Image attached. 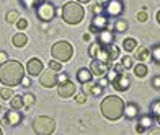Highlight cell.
Masks as SVG:
<instances>
[{
  "instance_id": "6da1fadb",
  "label": "cell",
  "mask_w": 160,
  "mask_h": 135,
  "mask_svg": "<svg viewBox=\"0 0 160 135\" xmlns=\"http://www.w3.org/2000/svg\"><path fill=\"white\" fill-rule=\"evenodd\" d=\"M25 77V67L18 60H5L0 63V83L5 86H18Z\"/></svg>"
},
{
  "instance_id": "7a4b0ae2",
  "label": "cell",
  "mask_w": 160,
  "mask_h": 135,
  "mask_svg": "<svg viewBox=\"0 0 160 135\" xmlns=\"http://www.w3.org/2000/svg\"><path fill=\"white\" fill-rule=\"evenodd\" d=\"M100 109H101L103 117H106L108 120H118L124 114V101L119 96L110 95L101 101Z\"/></svg>"
},
{
  "instance_id": "3957f363",
  "label": "cell",
  "mask_w": 160,
  "mask_h": 135,
  "mask_svg": "<svg viewBox=\"0 0 160 135\" xmlns=\"http://www.w3.org/2000/svg\"><path fill=\"white\" fill-rule=\"evenodd\" d=\"M85 16V8L78 2H67L62 7V20L67 25H78Z\"/></svg>"
},
{
  "instance_id": "277c9868",
  "label": "cell",
  "mask_w": 160,
  "mask_h": 135,
  "mask_svg": "<svg viewBox=\"0 0 160 135\" xmlns=\"http://www.w3.org/2000/svg\"><path fill=\"white\" fill-rule=\"evenodd\" d=\"M51 55H52V59L59 62H69L72 59V55H74V47L67 41H57L51 47Z\"/></svg>"
},
{
  "instance_id": "5b68a950",
  "label": "cell",
  "mask_w": 160,
  "mask_h": 135,
  "mask_svg": "<svg viewBox=\"0 0 160 135\" xmlns=\"http://www.w3.org/2000/svg\"><path fill=\"white\" fill-rule=\"evenodd\" d=\"M33 130L38 135H51L56 130V122L49 116H38L33 120Z\"/></svg>"
},
{
  "instance_id": "8992f818",
  "label": "cell",
  "mask_w": 160,
  "mask_h": 135,
  "mask_svg": "<svg viewBox=\"0 0 160 135\" xmlns=\"http://www.w3.org/2000/svg\"><path fill=\"white\" fill-rule=\"evenodd\" d=\"M124 12V3L121 0H106L103 5V13L108 18H119Z\"/></svg>"
},
{
  "instance_id": "52a82bcc",
  "label": "cell",
  "mask_w": 160,
  "mask_h": 135,
  "mask_svg": "<svg viewBox=\"0 0 160 135\" xmlns=\"http://www.w3.org/2000/svg\"><path fill=\"white\" fill-rule=\"evenodd\" d=\"M36 16L41 21H44V23H49V21L56 16V7L51 2H46L44 0V2L36 8Z\"/></svg>"
},
{
  "instance_id": "ba28073f",
  "label": "cell",
  "mask_w": 160,
  "mask_h": 135,
  "mask_svg": "<svg viewBox=\"0 0 160 135\" xmlns=\"http://www.w3.org/2000/svg\"><path fill=\"white\" fill-rule=\"evenodd\" d=\"M75 91H77V86H75V83L70 81V80L57 83V95L61 98H70V96L75 95Z\"/></svg>"
},
{
  "instance_id": "9c48e42d",
  "label": "cell",
  "mask_w": 160,
  "mask_h": 135,
  "mask_svg": "<svg viewBox=\"0 0 160 135\" xmlns=\"http://www.w3.org/2000/svg\"><path fill=\"white\" fill-rule=\"evenodd\" d=\"M39 81H41V86H42V88H52V86H57V73H56V70L49 68V70H46V72L42 70Z\"/></svg>"
},
{
  "instance_id": "30bf717a",
  "label": "cell",
  "mask_w": 160,
  "mask_h": 135,
  "mask_svg": "<svg viewBox=\"0 0 160 135\" xmlns=\"http://www.w3.org/2000/svg\"><path fill=\"white\" fill-rule=\"evenodd\" d=\"M108 28V16L105 13H100V15H93L92 21H90V31L92 33H100L101 30Z\"/></svg>"
},
{
  "instance_id": "8fae6325",
  "label": "cell",
  "mask_w": 160,
  "mask_h": 135,
  "mask_svg": "<svg viewBox=\"0 0 160 135\" xmlns=\"http://www.w3.org/2000/svg\"><path fill=\"white\" fill-rule=\"evenodd\" d=\"M90 70H92L93 77H98V78L100 77H106V73L110 72V63L93 59L92 63H90Z\"/></svg>"
},
{
  "instance_id": "7c38bea8",
  "label": "cell",
  "mask_w": 160,
  "mask_h": 135,
  "mask_svg": "<svg viewBox=\"0 0 160 135\" xmlns=\"http://www.w3.org/2000/svg\"><path fill=\"white\" fill-rule=\"evenodd\" d=\"M111 85H113V88L116 90V91H126L129 86H131V78L126 75V73H118L114 77V80L111 81Z\"/></svg>"
},
{
  "instance_id": "4fadbf2b",
  "label": "cell",
  "mask_w": 160,
  "mask_h": 135,
  "mask_svg": "<svg viewBox=\"0 0 160 135\" xmlns=\"http://www.w3.org/2000/svg\"><path fill=\"white\" fill-rule=\"evenodd\" d=\"M155 124V117L152 114H144L139 117V122L136 125V132L137 133H144L147 129H152V125Z\"/></svg>"
},
{
  "instance_id": "5bb4252c",
  "label": "cell",
  "mask_w": 160,
  "mask_h": 135,
  "mask_svg": "<svg viewBox=\"0 0 160 135\" xmlns=\"http://www.w3.org/2000/svg\"><path fill=\"white\" fill-rule=\"evenodd\" d=\"M26 70L30 77H39V73H42V62L38 57H33L28 60L26 63Z\"/></svg>"
},
{
  "instance_id": "9a60e30c",
  "label": "cell",
  "mask_w": 160,
  "mask_h": 135,
  "mask_svg": "<svg viewBox=\"0 0 160 135\" xmlns=\"http://www.w3.org/2000/svg\"><path fill=\"white\" fill-rule=\"evenodd\" d=\"M20 109H10L8 112L5 114V119H3V122L5 124H8L12 127H17L21 124V120H23V116H21V112H18Z\"/></svg>"
},
{
  "instance_id": "2e32d148",
  "label": "cell",
  "mask_w": 160,
  "mask_h": 135,
  "mask_svg": "<svg viewBox=\"0 0 160 135\" xmlns=\"http://www.w3.org/2000/svg\"><path fill=\"white\" fill-rule=\"evenodd\" d=\"M114 39H116V36H114V33L113 31H110L108 28H105V30H101L100 33H98V42L101 46H105V47H108V46H111V44H114Z\"/></svg>"
},
{
  "instance_id": "e0dca14e",
  "label": "cell",
  "mask_w": 160,
  "mask_h": 135,
  "mask_svg": "<svg viewBox=\"0 0 160 135\" xmlns=\"http://www.w3.org/2000/svg\"><path fill=\"white\" fill-rule=\"evenodd\" d=\"M124 116L126 119L132 120V119H137L139 117V106L136 103H124Z\"/></svg>"
},
{
  "instance_id": "ac0fdd59",
  "label": "cell",
  "mask_w": 160,
  "mask_h": 135,
  "mask_svg": "<svg viewBox=\"0 0 160 135\" xmlns=\"http://www.w3.org/2000/svg\"><path fill=\"white\" fill-rule=\"evenodd\" d=\"M12 42H13V46L21 49V47H25L28 44V36L25 33H17V34H13V38H12Z\"/></svg>"
},
{
  "instance_id": "d6986e66",
  "label": "cell",
  "mask_w": 160,
  "mask_h": 135,
  "mask_svg": "<svg viewBox=\"0 0 160 135\" xmlns=\"http://www.w3.org/2000/svg\"><path fill=\"white\" fill-rule=\"evenodd\" d=\"M136 60H141V62H147L150 60V49L149 47H136Z\"/></svg>"
},
{
  "instance_id": "ffe728a7",
  "label": "cell",
  "mask_w": 160,
  "mask_h": 135,
  "mask_svg": "<svg viewBox=\"0 0 160 135\" xmlns=\"http://www.w3.org/2000/svg\"><path fill=\"white\" fill-rule=\"evenodd\" d=\"M93 73L90 68H78L77 70V80L78 83H87V81H92Z\"/></svg>"
},
{
  "instance_id": "44dd1931",
  "label": "cell",
  "mask_w": 160,
  "mask_h": 135,
  "mask_svg": "<svg viewBox=\"0 0 160 135\" xmlns=\"http://www.w3.org/2000/svg\"><path fill=\"white\" fill-rule=\"evenodd\" d=\"M150 114L155 117V122L160 125V99H155V101L150 104Z\"/></svg>"
},
{
  "instance_id": "7402d4cb",
  "label": "cell",
  "mask_w": 160,
  "mask_h": 135,
  "mask_svg": "<svg viewBox=\"0 0 160 135\" xmlns=\"http://www.w3.org/2000/svg\"><path fill=\"white\" fill-rule=\"evenodd\" d=\"M136 47H137V41L134 38H126L124 41H122V49H124L126 52L136 51Z\"/></svg>"
},
{
  "instance_id": "603a6c76",
  "label": "cell",
  "mask_w": 160,
  "mask_h": 135,
  "mask_svg": "<svg viewBox=\"0 0 160 135\" xmlns=\"http://www.w3.org/2000/svg\"><path fill=\"white\" fill-rule=\"evenodd\" d=\"M147 65H145L144 62H141V63H137V65H134V73H136V77L137 78H144L145 75H147Z\"/></svg>"
},
{
  "instance_id": "cb8c5ba5",
  "label": "cell",
  "mask_w": 160,
  "mask_h": 135,
  "mask_svg": "<svg viewBox=\"0 0 160 135\" xmlns=\"http://www.w3.org/2000/svg\"><path fill=\"white\" fill-rule=\"evenodd\" d=\"M20 2H21V5H23L25 8H28V10H36L42 2H44V0H20Z\"/></svg>"
},
{
  "instance_id": "d4e9b609",
  "label": "cell",
  "mask_w": 160,
  "mask_h": 135,
  "mask_svg": "<svg viewBox=\"0 0 160 135\" xmlns=\"http://www.w3.org/2000/svg\"><path fill=\"white\" fill-rule=\"evenodd\" d=\"M10 108H13V109H21V108H25L23 98L18 96V95H13V96L10 98Z\"/></svg>"
},
{
  "instance_id": "484cf974",
  "label": "cell",
  "mask_w": 160,
  "mask_h": 135,
  "mask_svg": "<svg viewBox=\"0 0 160 135\" xmlns=\"http://www.w3.org/2000/svg\"><path fill=\"white\" fill-rule=\"evenodd\" d=\"M5 20H7V23H10V25H15L17 21L20 20V13L17 12V10H12V12H8L5 15Z\"/></svg>"
},
{
  "instance_id": "4316f807",
  "label": "cell",
  "mask_w": 160,
  "mask_h": 135,
  "mask_svg": "<svg viewBox=\"0 0 160 135\" xmlns=\"http://www.w3.org/2000/svg\"><path fill=\"white\" fill-rule=\"evenodd\" d=\"M150 59L160 65V44H155L154 47L150 49Z\"/></svg>"
},
{
  "instance_id": "83f0119b",
  "label": "cell",
  "mask_w": 160,
  "mask_h": 135,
  "mask_svg": "<svg viewBox=\"0 0 160 135\" xmlns=\"http://www.w3.org/2000/svg\"><path fill=\"white\" fill-rule=\"evenodd\" d=\"M108 54H110V62H114L119 57V47H116L114 44L108 46Z\"/></svg>"
},
{
  "instance_id": "f1b7e54d",
  "label": "cell",
  "mask_w": 160,
  "mask_h": 135,
  "mask_svg": "<svg viewBox=\"0 0 160 135\" xmlns=\"http://www.w3.org/2000/svg\"><path fill=\"white\" fill-rule=\"evenodd\" d=\"M21 98H23V104H25V108H26V109H28V108H31V106L34 104V101H36L34 95H31V93H25Z\"/></svg>"
},
{
  "instance_id": "f546056e",
  "label": "cell",
  "mask_w": 160,
  "mask_h": 135,
  "mask_svg": "<svg viewBox=\"0 0 160 135\" xmlns=\"http://www.w3.org/2000/svg\"><path fill=\"white\" fill-rule=\"evenodd\" d=\"M114 30L118 31V33H124V31H128V21L118 18V21L114 23Z\"/></svg>"
},
{
  "instance_id": "4dcf8cb0",
  "label": "cell",
  "mask_w": 160,
  "mask_h": 135,
  "mask_svg": "<svg viewBox=\"0 0 160 135\" xmlns=\"http://www.w3.org/2000/svg\"><path fill=\"white\" fill-rule=\"evenodd\" d=\"M100 47H101V44L98 41H95V42H92L90 44V47H88V55L92 59H95V55H97V52L100 51Z\"/></svg>"
},
{
  "instance_id": "1f68e13d",
  "label": "cell",
  "mask_w": 160,
  "mask_h": 135,
  "mask_svg": "<svg viewBox=\"0 0 160 135\" xmlns=\"http://www.w3.org/2000/svg\"><path fill=\"white\" fill-rule=\"evenodd\" d=\"M121 63H122L124 68H131V67H134V59L131 57V55H126V57H122Z\"/></svg>"
},
{
  "instance_id": "d6a6232c",
  "label": "cell",
  "mask_w": 160,
  "mask_h": 135,
  "mask_svg": "<svg viewBox=\"0 0 160 135\" xmlns=\"http://www.w3.org/2000/svg\"><path fill=\"white\" fill-rule=\"evenodd\" d=\"M103 95V86L100 83H93V88H92V96H101Z\"/></svg>"
},
{
  "instance_id": "836d02e7",
  "label": "cell",
  "mask_w": 160,
  "mask_h": 135,
  "mask_svg": "<svg viewBox=\"0 0 160 135\" xmlns=\"http://www.w3.org/2000/svg\"><path fill=\"white\" fill-rule=\"evenodd\" d=\"M0 96H2V99H8V101H10V98L13 96V91H12V88H10V86L3 88L2 91H0Z\"/></svg>"
},
{
  "instance_id": "e575fe53",
  "label": "cell",
  "mask_w": 160,
  "mask_h": 135,
  "mask_svg": "<svg viewBox=\"0 0 160 135\" xmlns=\"http://www.w3.org/2000/svg\"><path fill=\"white\" fill-rule=\"evenodd\" d=\"M49 68H52V70H56V72H61L62 70V62H59V60H49Z\"/></svg>"
},
{
  "instance_id": "d590c367",
  "label": "cell",
  "mask_w": 160,
  "mask_h": 135,
  "mask_svg": "<svg viewBox=\"0 0 160 135\" xmlns=\"http://www.w3.org/2000/svg\"><path fill=\"white\" fill-rule=\"evenodd\" d=\"M15 25H17V28H18L20 31H23V30H26V28H28V21L25 18H20Z\"/></svg>"
},
{
  "instance_id": "8d00e7d4",
  "label": "cell",
  "mask_w": 160,
  "mask_h": 135,
  "mask_svg": "<svg viewBox=\"0 0 160 135\" xmlns=\"http://www.w3.org/2000/svg\"><path fill=\"white\" fill-rule=\"evenodd\" d=\"M149 20V15H147V12H139L137 13V21H141V23H145V21Z\"/></svg>"
},
{
  "instance_id": "74e56055",
  "label": "cell",
  "mask_w": 160,
  "mask_h": 135,
  "mask_svg": "<svg viewBox=\"0 0 160 135\" xmlns=\"http://www.w3.org/2000/svg\"><path fill=\"white\" fill-rule=\"evenodd\" d=\"M92 12H93V15H100V13H103V5H101V3H95L92 7Z\"/></svg>"
},
{
  "instance_id": "f35d334b",
  "label": "cell",
  "mask_w": 160,
  "mask_h": 135,
  "mask_svg": "<svg viewBox=\"0 0 160 135\" xmlns=\"http://www.w3.org/2000/svg\"><path fill=\"white\" fill-rule=\"evenodd\" d=\"M85 101H87V95L83 93V91H82V93H78V95H75V103L83 104Z\"/></svg>"
},
{
  "instance_id": "ab89813d",
  "label": "cell",
  "mask_w": 160,
  "mask_h": 135,
  "mask_svg": "<svg viewBox=\"0 0 160 135\" xmlns=\"http://www.w3.org/2000/svg\"><path fill=\"white\" fill-rule=\"evenodd\" d=\"M152 86H154L155 90H160V75H155L154 78H152Z\"/></svg>"
},
{
  "instance_id": "60d3db41",
  "label": "cell",
  "mask_w": 160,
  "mask_h": 135,
  "mask_svg": "<svg viewBox=\"0 0 160 135\" xmlns=\"http://www.w3.org/2000/svg\"><path fill=\"white\" fill-rule=\"evenodd\" d=\"M20 85H21V86H31V80H30V78H26V77H23V78H21V81H20Z\"/></svg>"
},
{
  "instance_id": "b9f144b4",
  "label": "cell",
  "mask_w": 160,
  "mask_h": 135,
  "mask_svg": "<svg viewBox=\"0 0 160 135\" xmlns=\"http://www.w3.org/2000/svg\"><path fill=\"white\" fill-rule=\"evenodd\" d=\"M5 60H8V54L5 51H0V63H3Z\"/></svg>"
},
{
  "instance_id": "7bdbcfd3",
  "label": "cell",
  "mask_w": 160,
  "mask_h": 135,
  "mask_svg": "<svg viewBox=\"0 0 160 135\" xmlns=\"http://www.w3.org/2000/svg\"><path fill=\"white\" fill-rule=\"evenodd\" d=\"M98 83H100V85H101V86H103V88H105V86H106V85H108V83H110V80H108V78H106V77H100V80H98Z\"/></svg>"
},
{
  "instance_id": "ee69618b",
  "label": "cell",
  "mask_w": 160,
  "mask_h": 135,
  "mask_svg": "<svg viewBox=\"0 0 160 135\" xmlns=\"http://www.w3.org/2000/svg\"><path fill=\"white\" fill-rule=\"evenodd\" d=\"M65 80H69L67 73H61V75H57V83H61V81H65Z\"/></svg>"
},
{
  "instance_id": "f6af8a7d",
  "label": "cell",
  "mask_w": 160,
  "mask_h": 135,
  "mask_svg": "<svg viewBox=\"0 0 160 135\" xmlns=\"http://www.w3.org/2000/svg\"><path fill=\"white\" fill-rule=\"evenodd\" d=\"M114 70H116L118 73H121L122 70H124V67H122V63H114Z\"/></svg>"
},
{
  "instance_id": "bcb514c9",
  "label": "cell",
  "mask_w": 160,
  "mask_h": 135,
  "mask_svg": "<svg viewBox=\"0 0 160 135\" xmlns=\"http://www.w3.org/2000/svg\"><path fill=\"white\" fill-rule=\"evenodd\" d=\"M82 39H83L85 42H90V39H92V38H90V34H83V38H82Z\"/></svg>"
},
{
  "instance_id": "7dc6e473",
  "label": "cell",
  "mask_w": 160,
  "mask_h": 135,
  "mask_svg": "<svg viewBox=\"0 0 160 135\" xmlns=\"http://www.w3.org/2000/svg\"><path fill=\"white\" fill-rule=\"evenodd\" d=\"M155 20H157V23L160 25V10L157 12V15H155Z\"/></svg>"
},
{
  "instance_id": "c3c4849f",
  "label": "cell",
  "mask_w": 160,
  "mask_h": 135,
  "mask_svg": "<svg viewBox=\"0 0 160 135\" xmlns=\"http://www.w3.org/2000/svg\"><path fill=\"white\" fill-rule=\"evenodd\" d=\"M77 2H78V3H90L92 0H77Z\"/></svg>"
},
{
  "instance_id": "681fc988",
  "label": "cell",
  "mask_w": 160,
  "mask_h": 135,
  "mask_svg": "<svg viewBox=\"0 0 160 135\" xmlns=\"http://www.w3.org/2000/svg\"><path fill=\"white\" fill-rule=\"evenodd\" d=\"M150 133H158V135H160V129H152Z\"/></svg>"
},
{
  "instance_id": "f907efd6",
  "label": "cell",
  "mask_w": 160,
  "mask_h": 135,
  "mask_svg": "<svg viewBox=\"0 0 160 135\" xmlns=\"http://www.w3.org/2000/svg\"><path fill=\"white\" fill-rule=\"evenodd\" d=\"M3 133V130H2V127H0V135H2Z\"/></svg>"
},
{
  "instance_id": "816d5d0a",
  "label": "cell",
  "mask_w": 160,
  "mask_h": 135,
  "mask_svg": "<svg viewBox=\"0 0 160 135\" xmlns=\"http://www.w3.org/2000/svg\"><path fill=\"white\" fill-rule=\"evenodd\" d=\"M0 112H2V103H0Z\"/></svg>"
}]
</instances>
